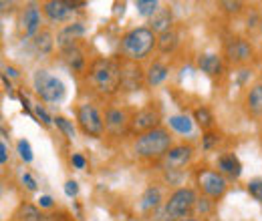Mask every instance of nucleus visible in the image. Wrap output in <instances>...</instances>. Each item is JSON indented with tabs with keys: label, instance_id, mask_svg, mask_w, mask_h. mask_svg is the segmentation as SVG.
Masks as SVG:
<instances>
[{
	"label": "nucleus",
	"instance_id": "dca6fc26",
	"mask_svg": "<svg viewBox=\"0 0 262 221\" xmlns=\"http://www.w3.org/2000/svg\"><path fill=\"white\" fill-rule=\"evenodd\" d=\"M63 53V59H65L67 66L73 70V72H85L87 70V57H85V51L81 46H71L61 51Z\"/></svg>",
	"mask_w": 262,
	"mask_h": 221
},
{
	"label": "nucleus",
	"instance_id": "bb28decb",
	"mask_svg": "<svg viewBox=\"0 0 262 221\" xmlns=\"http://www.w3.org/2000/svg\"><path fill=\"white\" fill-rule=\"evenodd\" d=\"M169 127L173 129V131H178V133H190L192 131V121H190V117L188 115H176V117H171L169 119Z\"/></svg>",
	"mask_w": 262,
	"mask_h": 221
},
{
	"label": "nucleus",
	"instance_id": "4be33fe9",
	"mask_svg": "<svg viewBox=\"0 0 262 221\" xmlns=\"http://www.w3.org/2000/svg\"><path fill=\"white\" fill-rule=\"evenodd\" d=\"M33 44H34V51H36L40 57H45V55H51V53H53V48H55V38H53L51 31H40L34 36Z\"/></svg>",
	"mask_w": 262,
	"mask_h": 221
},
{
	"label": "nucleus",
	"instance_id": "a19ab883",
	"mask_svg": "<svg viewBox=\"0 0 262 221\" xmlns=\"http://www.w3.org/2000/svg\"><path fill=\"white\" fill-rule=\"evenodd\" d=\"M180 221H200V219H190V217H186V219H180Z\"/></svg>",
	"mask_w": 262,
	"mask_h": 221
},
{
	"label": "nucleus",
	"instance_id": "c756f323",
	"mask_svg": "<svg viewBox=\"0 0 262 221\" xmlns=\"http://www.w3.org/2000/svg\"><path fill=\"white\" fill-rule=\"evenodd\" d=\"M16 147H18V155H20V159L25 163H31L33 161V149H31V143L27 139H20Z\"/></svg>",
	"mask_w": 262,
	"mask_h": 221
},
{
	"label": "nucleus",
	"instance_id": "39448f33",
	"mask_svg": "<svg viewBox=\"0 0 262 221\" xmlns=\"http://www.w3.org/2000/svg\"><path fill=\"white\" fill-rule=\"evenodd\" d=\"M33 85L36 95L40 96V101L45 103H59L65 96V85L61 79L53 77L49 70L38 68L33 77Z\"/></svg>",
	"mask_w": 262,
	"mask_h": 221
},
{
	"label": "nucleus",
	"instance_id": "9d476101",
	"mask_svg": "<svg viewBox=\"0 0 262 221\" xmlns=\"http://www.w3.org/2000/svg\"><path fill=\"white\" fill-rule=\"evenodd\" d=\"M105 131L111 137H125L131 131V119L123 109H107L105 113Z\"/></svg>",
	"mask_w": 262,
	"mask_h": 221
},
{
	"label": "nucleus",
	"instance_id": "7c9ffc66",
	"mask_svg": "<svg viewBox=\"0 0 262 221\" xmlns=\"http://www.w3.org/2000/svg\"><path fill=\"white\" fill-rule=\"evenodd\" d=\"M248 193H250L258 203H262V179H252V181H248Z\"/></svg>",
	"mask_w": 262,
	"mask_h": 221
},
{
	"label": "nucleus",
	"instance_id": "412c9836",
	"mask_svg": "<svg viewBox=\"0 0 262 221\" xmlns=\"http://www.w3.org/2000/svg\"><path fill=\"white\" fill-rule=\"evenodd\" d=\"M169 27H171V12H169V8H160L151 16V20H149V29L154 32H160V34L165 31H171Z\"/></svg>",
	"mask_w": 262,
	"mask_h": 221
},
{
	"label": "nucleus",
	"instance_id": "f8f14e48",
	"mask_svg": "<svg viewBox=\"0 0 262 221\" xmlns=\"http://www.w3.org/2000/svg\"><path fill=\"white\" fill-rule=\"evenodd\" d=\"M18 31L25 38H34L40 32V8L36 4H27L18 18Z\"/></svg>",
	"mask_w": 262,
	"mask_h": 221
},
{
	"label": "nucleus",
	"instance_id": "e433bc0d",
	"mask_svg": "<svg viewBox=\"0 0 262 221\" xmlns=\"http://www.w3.org/2000/svg\"><path fill=\"white\" fill-rule=\"evenodd\" d=\"M71 163H73L77 169H85V165H87L85 157H83V155H79V153H75V155L71 157Z\"/></svg>",
	"mask_w": 262,
	"mask_h": 221
},
{
	"label": "nucleus",
	"instance_id": "423d86ee",
	"mask_svg": "<svg viewBox=\"0 0 262 221\" xmlns=\"http://www.w3.org/2000/svg\"><path fill=\"white\" fill-rule=\"evenodd\" d=\"M77 121L85 135L89 137H101L105 131V119L99 115L97 107L91 103H83L77 111Z\"/></svg>",
	"mask_w": 262,
	"mask_h": 221
},
{
	"label": "nucleus",
	"instance_id": "6e6552de",
	"mask_svg": "<svg viewBox=\"0 0 262 221\" xmlns=\"http://www.w3.org/2000/svg\"><path fill=\"white\" fill-rule=\"evenodd\" d=\"M160 123H162L160 111H158L154 105L143 107V109H139V111L131 117V133H137V137H139V135H143V133H149V131L158 129Z\"/></svg>",
	"mask_w": 262,
	"mask_h": 221
},
{
	"label": "nucleus",
	"instance_id": "f3484780",
	"mask_svg": "<svg viewBox=\"0 0 262 221\" xmlns=\"http://www.w3.org/2000/svg\"><path fill=\"white\" fill-rule=\"evenodd\" d=\"M198 68L202 72H206L208 77H220L222 70H224V63L218 55L214 53H206V55H200L198 57Z\"/></svg>",
	"mask_w": 262,
	"mask_h": 221
},
{
	"label": "nucleus",
	"instance_id": "cd10ccee",
	"mask_svg": "<svg viewBox=\"0 0 262 221\" xmlns=\"http://www.w3.org/2000/svg\"><path fill=\"white\" fill-rule=\"evenodd\" d=\"M158 6H160V2H156V0H137V2H135L137 12H139L141 16H149V18L160 10Z\"/></svg>",
	"mask_w": 262,
	"mask_h": 221
},
{
	"label": "nucleus",
	"instance_id": "20e7f679",
	"mask_svg": "<svg viewBox=\"0 0 262 221\" xmlns=\"http://www.w3.org/2000/svg\"><path fill=\"white\" fill-rule=\"evenodd\" d=\"M196 203H198V197L196 193H194V189H190V187L176 189L169 195V199L165 201V215L173 221L186 219L194 211Z\"/></svg>",
	"mask_w": 262,
	"mask_h": 221
},
{
	"label": "nucleus",
	"instance_id": "9b49d317",
	"mask_svg": "<svg viewBox=\"0 0 262 221\" xmlns=\"http://www.w3.org/2000/svg\"><path fill=\"white\" fill-rule=\"evenodd\" d=\"M192 157H194V149L190 145H176L162 157V167L169 173L180 171L192 161Z\"/></svg>",
	"mask_w": 262,
	"mask_h": 221
},
{
	"label": "nucleus",
	"instance_id": "58836bf2",
	"mask_svg": "<svg viewBox=\"0 0 262 221\" xmlns=\"http://www.w3.org/2000/svg\"><path fill=\"white\" fill-rule=\"evenodd\" d=\"M53 197H49V195H40V199H38V205L40 207H53Z\"/></svg>",
	"mask_w": 262,
	"mask_h": 221
},
{
	"label": "nucleus",
	"instance_id": "1a4fd4ad",
	"mask_svg": "<svg viewBox=\"0 0 262 221\" xmlns=\"http://www.w3.org/2000/svg\"><path fill=\"white\" fill-rule=\"evenodd\" d=\"M224 55H226V61L232 64H242L248 63L254 55V48L252 44L246 40V38H240V36H234L230 38L224 46Z\"/></svg>",
	"mask_w": 262,
	"mask_h": 221
},
{
	"label": "nucleus",
	"instance_id": "5701e85b",
	"mask_svg": "<svg viewBox=\"0 0 262 221\" xmlns=\"http://www.w3.org/2000/svg\"><path fill=\"white\" fill-rule=\"evenodd\" d=\"M160 203H162V191L151 185V187H147V189L143 191L139 205H141L143 211H149V209H156Z\"/></svg>",
	"mask_w": 262,
	"mask_h": 221
},
{
	"label": "nucleus",
	"instance_id": "4468645a",
	"mask_svg": "<svg viewBox=\"0 0 262 221\" xmlns=\"http://www.w3.org/2000/svg\"><path fill=\"white\" fill-rule=\"evenodd\" d=\"M145 83V72L139 68V64L127 61L121 64V87L125 91H139Z\"/></svg>",
	"mask_w": 262,
	"mask_h": 221
},
{
	"label": "nucleus",
	"instance_id": "f704fd0d",
	"mask_svg": "<svg viewBox=\"0 0 262 221\" xmlns=\"http://www.w3.org/2000/svg\"><path fill=\"white\" fill-rule=\"evenodd\" d=\"M23 185H25L29 191H36V181L33 179L31 173H25V175H23Z\"/></svg>",
	"mask_w": 262,
	"mask_h": 221
},
{
	"label": "nucleus",
	"instance_id": "f03ea898",
	"mask_svg": "<svg viewBox=\"0 0 262 221\" xmlns=\"http://www.w3.org/2000/svg\"><path fill=\"white\" fill-rule=\"evenodd\" d=\"M156 46H158V36L149 27L131 29L121 38V53L127 61H133V63L147 59Z\"/></svg>",
	"mask_w": 262,
	"mask_h": 221
},
{
	"label": "nucleus",
	"instance_id": "6ab92c4d",
	"mask_svg": "<svg viewBox=\"0 0 262 221\" xmlns=\"http://www.w3.org/2000/svg\"><path fill=\"white\" fill-rule=\"evenodd\" d=\"M167 72H169V68H167L164 63H160V61L151 63L149 68H147V72H145V85H147V87H158V85H162L165 79H167Z\"/></svg>",
	"mask_w": 262,
	"mask_h": 221
},
{
	"label": "nucleus",
	"instance_id": "a878e982",
	"mask_svg": "<svg viewBox=\"0 0 262 221\" xmlns=\"http://www.w3.org/2000/svg\"><path fill=\"white\" fill-rule=\"evenodd\" d=\"M194 121H196L198 125L202 127L204 131H208L210 127L214 125V115L210 113V109H206V107H200L194 111Z\"/></svg>",
	"mask_w": 262,
	"mask_h": 221
},
{
	"label": "nucleus",
	"instance_id": "b1692460",
	"mask_svg": "<svg viewBox=\"0 0 262 221\" xmlns=\"http://www.w3.org/2000/svg\"><path fill=\"white\" fill-rule=\"evenodd\" d=\"M176 46H178V34H176V31H165L158 36V48H160L162 55L173 53Z\"/></svg>",
	"mask_w": 262,
	"mask_h": 221
},
{
	"label": "nucleus",
	"instance_id": "2f4dec72",
	"mask_svg": "<svg viewBox=\"0 0 262 221\" xmlns=\"http://www.w3.org/2000/svg\"><path fill=\"white\" fill-rule=\"evenodd\" d=\"M34 113H36V117L42 121V125L45 127H51L53 123H55V119L45 111V107H42V105H36V107H34Z\"/></svg>",
	"mask_w": 262,
	"mask_h": 221
},
{
	"label": "nucleus",
	"instance_id": "473e14b6",
	"mask_svg": "<svg viewBox=\"0 0 262 221\" xmlns=\"http://www.w3.org/2000/svg\"><path fill=\"white\" fill-rule=\"evenodd\" d=\"M220 6L226 10V12H230V14H238V12H242V2H220Z\"/></svg>",
	"mask_w": 262,
	"mask_h": 221
},
{
	"label": "nucleus",
	"instance_id": "c85d7f7f",
	"mask_svg": "<svg viewBox=\"0 0 262 221\" xmlns=\"http://www.w3.org/2000/svg\"><path fill=\"white\" fill-rule=\"evenodd\" d=\"M55 125L61 129V133L65 135L67 139H75V127L71 121H67L65 117H55Z\"/></svg>",
	"mask_w": 262,
	"mask_h": 221
},
{
	"label": "nucleus",
	"instance_id": "0eeeda50",
	"mask_svg": "<svg viewBox=\"0 0 262 221\" xmlns=\"http://www.w3.org/2000/svg\"><path fill=\"white\" fill-rule=\"evenodd\" d=\"M198 185H200L202 193L210 199H222L224 193L228 191L226 177L220 171H212V169H206V171L198 173Z\"/></svg>",
	"mask_w": 262,
	"mask_h": 221
},
{
	"label": "nucleus",
	"instance_id": "ea45409f",
	"mask_svg": "<svg viewBox=\"0 0 262 221\" xmlns=\"http://www.w3.org/2000/svg\"><path fill=\"white\" fill-rule=\"evenodd\" d=\"M4 70H6V72H8V75H10V77H18V70H16V68H14V66H6V68H4Z\"/></svg>",
	"mask_w": 262,
	"mask_h": 221
},
{
	"label": "nucleus",
	"instance_id": "aec40b11",
	"mask_svg": "<svg viewBox=\"0 0 262 221\" xmlns=\"http://www.w3.org/2000/svg\"><path fill=\"white\" fill-rule=\"evenodd\" d=\"M246 109L252 117H262V83L254 85L246 95Z\"/></svg>",
	"mask_w": 262,
	"mask_h": 221
},
{
	"label": "nucleus",
	"instance_id": "a211bd4d",
	"mask_svg": "<svg viewBox=\"0 0 262 221\" xmlns=\"http://www.w3.org/2000/svg\"><path fill=\"white\" fill-rule=\"evenodd\" d=\"M216 165H218V171H220L222 175H230V177H234V179H238V177L242 175V165H240V161H238V157H236L234 153H224V155H220L218 161H216Z\"/></svg>",
	"mask_w": 262,
	"mask_h": 221
},
{
	"label": "nucleus",
	"instance_id": "7ed1b4c3",
	"mask_svg": "<svg viewBox=\"0 0 262 221\" xmlns=\"http://www.w3.org/2000/svg\"><path fill=\"white\" fill-rule=\"evenodd\" d=\"M169 149H171V135H169V131H165L162 127H158V129H154L149 133L139 135L135 139V143H133L135 155L141 159L164 157Z\"/></svg>",
	"mask_w": 262,
	"mask_h": 221
},
{
	"label": "nucleus",
	"instance_id": "72a5a7b5",
	"mask_svg": "<svg viewBox=\"0 0 262 221\" xmlns=\"http://www.w3.org/2000/svg\"><path fill=\"white\" fill-rule=\"evenodd\" d=\"M218 141H220V137L216 133H206L204 135V149H212L214 143H218Z\"/></svg>",
	"mask_w": 262,
	"mask_h": 221
},
{
	"label": "nucleus",
	"instance_id": "ddd939ff",
	"mask_svg": "<svg viewBox=\"0 0 262 221\" xmlns=\"http://www.w3.org/2000/svg\"><path fill=\"white\" fill-rule=\"evenodd\" d=\"M77 2H65V0H51L42 4V14L51 20V22H67L73 18Z\"/></svg>",
	"mask_w": 262,
	"mask_h": 221
},
{
	"label": "nucleus",
	"instance_id": "c9c22d12",
	"mask_svg": "<svg viewBox=\"0 0 262 221\" xmlns=\"http://www.w3.org/2000/svg\"><path fill=\"white\" fill-rule=\"evenodd\" d=\"M65 193L69 197H75L77 193H79V185H77V181H67L65 183Z\"/></svg>",
	"mask_w": 262,
	"mask_h": 221
},
{
	"label": "nucleus",
	"instance_id": "2eb2a0df",
	"mask_svg": "<svg viewBox=\"0 0 262 221\" xmlns=\"http://www.w3.org/2000/svg\"><path fill=\"white\" fill-rule=\"evenodd\" d=\"M83 34H85V27H83V22H71V24L63 27L61 32L57 34V44L61 46V51L71 48V46H75V44H77V40H79Z\"/></svg>",
	"mask_w": 262,
	"mask_h": 221
},
{
	"label": "nucleus",
	"instance_id": "f257e3e1",
	"mask_svg": "<svg viewBox=\"0 0 262 221\" xmlns=\"http://www.w3.org/2000/svg\"><path fill=\"white\" fill-rule=\"evenodd\" d=\"M87 79L93 91L101 95H113L121 87V64L111 59H95L89 66Z\"/></svg>",
	"mask_w": 262,
	"mask_h": 221
},
{
	"label": "nucleus",
	"instance_id": "393cba45",
	"mask_svg": "<svg viewBox=\"0 0 262 221\" xmlns=\"http://www.w3.org/2000/svg\"><path fill=\"white\" fill-rule=\"evenodd\" d=\"M16 217H18L20 221H42L45 219V215L40 213V209H38L36 205H31V203H23V205L18 207Z\"/></svg>",
	"mask_w": 262,
	"mask_h": 221
},
{
	"label": "nucleus",
	"instance_id": "4c0bfd02",
	"mask_svg": "<svg viewBox=\"0 0 262 221\" xmlns=\"http://www.w3.org/2000/svg\"><path fill=\"white\" fill-rule=\"evenodd\" d=\"M6 161H8V147H6V143L2 141V143H0V163L6 165Z\"/></svg>",
	"mask_w": 262,
	"mask_h": 221
}]
</instances>
